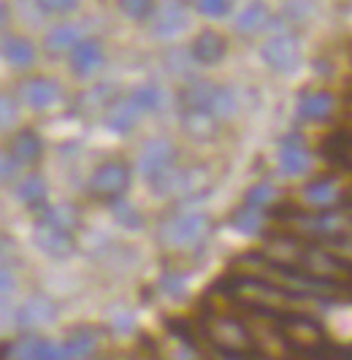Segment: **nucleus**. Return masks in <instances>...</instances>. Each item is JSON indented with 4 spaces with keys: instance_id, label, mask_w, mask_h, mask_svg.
Instances as JSON below:
<instances>
[{
    "instance_id": "nucleus-24",
    "label": "nucleus",
    "mask_w": 352,
    "mask_h": 360,
    "mask_svg": "<svg viewBox=\"0 0 352 360\" xmlns=\"http://www.w3.org/2000/svg\"><path fill=\"white\" fill-rule=\"evenodd\" d=\"M68 360H87L98 352V333L92 328H79L63 342Z\"/></svg>"
},
{
    "instance_id": "nucleus-15",
    "label": "nucleus",
    "mask_w": 352,
    "mask_h": 360,
    "mask_svg": "<svg viewBox=\"0 0 352 360\" xmlns=\"http://www.w3.org/2000/svg\"><path fill=\"white\" fill-rule=\"evenodd\" d=\"M144 117L139 108L130 103V98L127 95H117L108 106L103 108V122L108 130H114V133H120V136H127V133H133L136 125H139V120Z\"/></svg>"
},
{
    "instance_id": "nucleus-17",
    "label": "nucleus",
    "mask_w": 352,
    "mask_h": 360,
    "mask_svg": "<svg viewBox=\"0 0 352 360\" xmlns=\"http://www.w3.org/2000/svg\"><path fill=\"white\" fill-rule=\"evenodd\" d=\"M336 114V95L328 90H309L301 95L298 117L303 122H325Z\"/></svg>"
},
{
    "instance_id": "nucleus-23",
    "label": "nucleus",
    "mask_w": 352,
    "mask_h": 360,
    "mask_svg": "<svg viewBox=\"0 0 352 360\" xmlns=\"http://www.w3.org/2000/svg\"><path fill=\"white\" fill-rule=\"evenodd\" d=\"M320 152H322V158L328 162H334L336 168H341V171H350V162H352V139L347 130H334L322 146H320Z\"/></svg>"
},
{
    "instance_id": "nucleus-38",
    "label": "nucleus",
    "mask_w": 352,
    "mask_h": 360,
    "mask_svg": "<svg viewBox=\"0 0 352 360\" xmlns=\"http://www.w3.org/2000/svg\"><path fill=\"white\" fill-rule=\"evenodd\" d=\"M8 22H11V6L6 0H0V33L8 27Z\"/></svg>"
},
{
    "instance_id": "nucleus-11",
    "label": "nucleus",
    "mask_w": 352,
    "mask_h": 360,
    "mask_svg": "<svg viewBox=\"0 0 352 360\" xmlns=\"http://www.w3.org/2000/svg\"><path fill=\"white\" fill-rule=\"evenodd\" d=\"M187 57L193 60L195 65H203V68H214L220 65L225 57H228V38L222 36L220 30H201L198 36L193 38L190 49H187Z\"/></svg>"
},
{
    "instance_id": "nucleus-30",
    "label": "nucleus",
    "mask_w": 352,
    "mask_h": 360,
    "mask_svg": "<svg viewBox=\"0 0 352 360\" xmlns=\"http://www.w3.org/2000/svg\"><path fill=\"white\" fill-rule=\"evenodd\" d=\"M155 6H158V0H117L120 14L127 17L130 22H149Z\"/></svg>"
},
{
    "instance_id": "nucleus-21",
    "label": "nucleus",
    "mask_w": 352,
    "mask_h": 360,
    "mask_svg": "<svg viewBox=\"0 0 352 360\" xmlns=\"http://www.w3.org/2000/svg\"><path fill=\"white\" fill-rule=\"evenodd\" d=\"M17 200L22 206H27L30 212H38L46 206L49 200V184L41 174H27L25 179L17 181Z\"/></svg>"
},
{
    "instance_id": "nucleus-31",
    "label": "nucleus",
    "mask_w": 352,
    "mask_h": 360,
    "mask_svg": "<svg viewBox=\"0 0 352 360\" xmlns=\"http://www.w3.org/2000/svg\"><path fill=\"white\" fill-rule=\"evenodd\" d=\"M44 219H49L54 222L57 228H63V231H70L73 233V228L79 225V212L68 206V203H60V206H46V212H44Z\"/></svg>"
},
{
    "instance_id": "nucleus-2",
    "label": "nucleus",
    "mask_w": 352,
    "mask_h": 360,
    "mask_svg": "<svg viewBox=\"0 0 352 360\" xmlns=\"http://www.w3.org/2000/svg\"><path fill=\"white\" fill-rule=\"evenodd\" d=\"M214 231V219L203 212H182L160 222V244L174 252H190L206 244V238Z\"/></svg>"
},
{
    "instance_id": "nucleus-29",
    "label": "nucleus",
    "mask_w": 352,
    "mask_h": 360,
    "mask_svg": "<svg viewBox=\"0 0 352 360\" xmlns=\"http://www.w3.org/2000/svg\"><path fill=\"white\" fill-rule=\"evenodd\" d=\"M279 200V190L271 184V181H260V184H255V187H249L246 190V206H252V209H268V206H274Z\"/></svg>"
},
{
    "instance_id": "nucleus-37",
    "label": "nucleus",
    "mask_w": 352,
    "mask_h": 360,
    "mask_svg": "<svg viewBox=\"0 0 352 360\" xmlns=\"http://www.w3.org/2000/svg\"><path fill=\"white\" fill-rule=\"evenodd\" d=\"M14 290H17V276H14L8 269H3V266H0V301H3V298H8Z\"/></svg>"
},
{
    "instance_id": "nucleus-7",
    "label": "nucleus",
    "mask_w": 352,
    "mask_h": 360,
    "mask_svg": "<svg viewBox=\"0 0 352 360\" xmlns=\"http://www.w3.org/2000/svg\"><path fill=\"white\" fill-rule=\"evenodd\" d=\"M139 171L146 181H155L165 171L179 165V146L168 139H149L139 152Z\"/></svg>"
},
{
    "instance_id": "nucleus-14",
    "label": "nucleus",
    "mask_w": 352,
    "mask_h": 360,
    "mask_svg": "<svg viewBox=\"0 0 352 360\" xmlns=\"http://www.w3.org/2000/svg\"><path fill=\"white\" fill-rule=\"evenodd\" d=\"M0 60L11 71H30L38 60V49L27 36L11 33V36L0 38Z\"/></svg>"
},
{
    "instance_id": "nucleus-9",
    "label": "nucleus",
    "mask_w": 352,
    "mask_h": 360,
    "mask_svg": "<svg viewBox=\"0 0 352 360\" xmlns=\"http://www.w3.org/2000/svg\"><path fill=\"white\" fill-rule=\"evenodd\" d=\"M70 73L76 79H92L106 65V46L101 38H82L68 52Z\"/></svg>"
},
{
    "instance_id": "nucleus-22",
    "label": "nucleus",
    "mask_w": 352,
    "mask_h": 360,
    "mask_svg": "<svg viewBox=\"0 0 352 360\" xmlns=\"http://www.w3.org/2000/svg\"><path fill=\"white\" fill-rule=\"evenodd\" d=\"M182 127L195 141H211L220 133V122L211 114L195 111V108H182Z\"/></svg>"
},
{
    "instance_id": "nucleus-19",
    "label": "nucleus",
    "mask_w": 352,
    "mask_h": 360,
    "mask_svg": "<svg viewBox=\"0 0 352 360\" xmlns=\"http://www.w3.org/2000/svg\"><path fill=\"white\" fill-rule=\"evenodd\" d=\"M8 155L19 162V165H35L44 158V141L41 136L30 130V127H22L11 136V144H8Z\"/></svg>"
},
{
    "instance_id": "nucleus-28",
    "label": "nucleus",
    "mask_w": 352,
    "mask_h": 360,
    "mask_svg": "<svg viewBox=\"0 0 352 360\" xmlns=\"http://www.w3.org/2000/svg\"><path fill=\"white\" fill-rule=\"evenodd\" d=\"M22 117V103L17 101V95L0 90V133H8L19 125Z\"/></svg>"
},
{
    "instance_id": "nucleus-10",
    "label": "nucleus",
    "mask_w": 352,
    "mask_h": 360,
    "mask_svg": "<svg viewBox=\"0 0 352 360\" xmlns=\"http://www.w3.org/2000/svg\"><path fill=\"white\" fill-rule=\"evenodd\" d=\"M277 162L284 176H303L312 171V149L298 133H290L279 141V152H277Z\"/></svg>"
},
{
    "instance_id": "nucleus-5",
    "label": "nucleus",
    "mask_w": 352,
    "mask_h": 360,
    "mask_svg": "<svg viewBox=\"0 0 352 360\" xmlns=\"http://www.w3.org/2000/svg\"><path fill=\"white\" fill-rule=\"evenodd\" d=\"M152 36L158 41H174L190 27V3L187 0H163L149 17Z\"/></svg>"
},
{
    "instance_id": "nucleus-36",
    "label": "nucleus",
    "mask_w": 352,
    "mask_h": 360,
    "mask_svg": "<svg viewBox=\"0 0 352 360\" xmlns=\"http://www.w3.org/2000/svg\"><path fill=\"white\" fill-rule=\"evenodd\" d=\"M160 290L163 292H168V295H184L187 292V282H184V274H176V271H168V274H163V279H160Z\"/></svg>"
},
{
    "instance_id": "nucleus-26",
    "label": "nucleus",
    "mask_w": 352,
    "mask_h": 360,
    "mask_svg": "<svg viewBox=\"0 0 352 360\" xmlns=\"http://www.w3.org/2000/svg\"><path fill=\"white\" fill-rule=\"evenodd\" d=\"M114 98H117V90L111 84H92V87L79 92L76 106H79V111H84V114H95V111H103Z\"/></svg>"
},
{
    "instance_id": "nucleus-3",
    "label": "nucleus",
    "mask_w": 352,
    "mask_h": 360,
    "mask_svg": "<svg viewBox=\"0 0 352 360\" xmlns=\"http://www.w3.org/2000/svg\"><path fill=\"white\" fill-rule=\"evenodd\" d=\"M260 60L274 73H282V76L296 73L303 63V49L298 44V36H293L290 30L271 33L260 46Z\"/></svg>"
},
{
    "instance_id": "nucleus-34",
    "label": "nucleus",
    "mask_w": 352,
    "mask_h": 360,
    "mask_svg": "<svg viewBox=\"0 0 352 360\" xmlns=\"http://www.w3.org/2000/svg\"><path fill=\"white\" fill-rule=\"evenodd\" d=\"M114 212H117V219L122 222L125 228H141V225H144V219H141V214L136 212V206H130L125 198L114 200Z\"/></svg>"
},
{
    "instance_id": "nucleus-12",
    "label": "nucleus",
    "mask_w": 352,
    "mask_h": 360,
    "mask_svg": "<svg viewBox=\"0 0 352 360\" xmlns=\"http://www.w3.org/2000/svg\"><path fill=\"white\" fill-rule=\"evenodd\" d=\"M33 238H35V244H38V250H41V252H46L49 257H57V260L68 257V255L76 250V244H73V233H70V231H63V228H57L54 222L44 219V217H38V219H35Z\"/></svg>"
},
{
    "instance_id": "nucleus-13",
    "label": "nucleus",
    "mask_w": 352,
    "mask_h": 360,
    "mask_svg": "<svg viewBox=\"0 0 352 360\" xmlns=\"http://www.w3.org/2000/svg\"><path fill=\"white\" fill-rule=\"evenodd\" d=\"M303 200L317 209V212H328V209H339L347 206V193L341 190V184L334 176H320V179L306 181L303 187Z\"/></svg>"
},
{
    "instance_id": "nucleus-6",
    "label": "nucleus",
    "mask_w": 352,
    "mask_h": 360,
    "mask_svg": "<svg viewBox=\"0 0 352 360\" xmlns=\"http://www.w3.org/2000/svg\"><path fill=\"white\" fill-rule=\"evenodd\" d=\"M203 181H206V168H179L174 165L171 171H165L163 176L149 181L160 195H171V198H187V195H201L203 193Z\"/></svg>"
},
{
    "instance_id": "nucleus-1",
    "label": "nucleus",
    "mask_w": 352,
    "mask_h": 360,
    "mask_svg": "<svg viewBox=\"0 0 352 360\" xmlns=\"http://www.w3.org/2000/svg\"><path fill=\"white\" fill-rule=\"evenodd\" d=\"M201 333L214 352L228 360H258L260 347L252 339L244 320L225 314V311H209L201 323Z\"/></svg>"
},
{
    "instance_id": "nucleus-18",
    "label": "nucleus",
    "mask_w": 352,
    "mask_h": 360,
    "mask_svg": "<svg viewBox=\"0 0 352 360\" xmlns=\"http://www.w3.org/2000/svg\"><path fill=\"white\" fill-rule=\"evenodd\" d=\"M271 22H274V14H271V8L265 6L263 0H255V3H246L244 8L236 14V22H233V27H236V33L244 38H252L258 36V33H263L271 27Z\"/></svg>"
},
{
    "instance_id": "nucleus-33",
    "label": "nucleus",
    "mask_w": 352,
    "mask_h": 360,
    "mask_svg": "<svg viewBox=\"0 0 352 360\" xmlns=\"http://www.w3.org/2000/svg\"><path fill=\"white\" fill-rule=\"evenodd\" d=\"M79 3L82 0H35V6L49 17H65V14L79 8Z\"/></svg>"
},
{
    "instance_id": "nucleus-16",
    "label": "nucleus",
    "mask_w": 352,
    "mask_h": 360,
    "mask_svg": "<svg viewBox=\"0 0 352 360\" xmlns=\"http://www.w3.org/2000/svg\"><path fill=\"white\" fill-rule=\"evenodd\" d=\"M57 317V304L46 295H33L27 298L17 311V323L25 330H38V328H46L49 323H54Z\"/></svg>"
},
{
    "instance_id": "nucleus-27",
    "label": "nucleus",
    "mask_w": 352,
    "mask_h": 360,
    "mask_svg": "<svg viewBox=\"0 0 352 360\" xmlns=\"http://www.w3.org/2000/svg\"><path fill=\"white\" fill-rule=\"evenodd\" d=\"M263 212L260 209H252V206H241V209H236L233 217H230V225L239 231V233L244 236H258L263 233Z\"/></svg>"
},
{
    "instance_id": "nucleus-35",
    "label": "nucleus",
    "mask_w": 352,
    "mask_h": 360,
    "mask_svg": "<svg viewBox=\"0 0 352 360\" xmlns=\"http://www.w3.org/2000/svg\"><path fill=\"white\" fill-rule=\"evenodd\" d=\"M19 168H22V165L8 155V149H0V187H3V184L17 181Z\"/></svg>"
},
{
    "instance_id": "nucleus-32",
    "label": "nucleus",
    "mask_w": 352,
    "mask_h": 360,
    "mask_svg": "<svg viewBox=\"0 0 352 360\" xmlns=\"http://www.w3.org/2000/svg\"><path fill=\"white\" fill-rule=\"evenodd\" d=\"M193 8L206 19H225L233 11V0H193Z\"/></svg>"
},
{
    "instance_id": "nucleus-8",
    "label": "nucleus",
    "mask_w": 352,
    "mask_h": 360,
    "mask_svg": "<svg viewBox=\"0 0 352 360\" xmlns=\"http://www.w3.org/2000/svg\"><path fill=\"white\" fill-rule=\"evenodd\" d=\"M17 101L33 111H49L63 101V84L52 76H30L19 84Z\"/></svg>"
},
{
    "instance_id": "nucleus-4",
    "label": "nucleus",
    "mask_w": 352,
    "mask_h": 360,
    "mask_svg": "<svg viewBox=\"0 0 352 360\" xmlns=\"http://www.w3.org/2000/svg\"><path fill=\"white\" fill-rule=\"evenodd\" d=\"M130 179H133V174H130V165L125 160H103L92 171L87 190L92 198L114 203V200L125 198Z\"/></svg>"
},
{
    "instance_id": "nucleus-20",
    "label": "nucleus",
    "mask_w": 352,
    "mask_h": 360,
    "mask_svg": "<svg viewBox=\"0 0 352 360\" xmlns=\"http://www.w3.org/2000/svg\"><path fill=\"white\" fill-rule=\"evenodd\" d=\"M84 38L82 25L76 22H57L44 33V49L49 54H68Z\"/></svg>"
},
{
    "instance_id": "nucleus-25",
    "label": "nucleus",
    "mask_w": 352,
    "mask_h": 360,
    "mask_svg": "<svg viewBox=\"0 0 352 360\" xmlns=\"http://www.w3.org/2000/svg\"><path fill=\"white\" fill-rule=\"evenodd\" d=\"M127 98H130V103L139 108L141 114H158L160 108H163V103H165V92H163V87L152 84V82L133 87V90L127 92Z\"/></svg>"
}]
</instances>
